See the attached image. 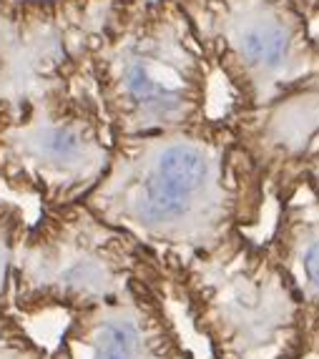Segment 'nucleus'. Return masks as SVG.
Instances as JSON below:
<instances>
[{"label": "nucleus", "instance_id": "f257e3e1", "mask_svg": "<svg viewBox=\"0 0 319 359\" xmlns=\"http://www.w3.org/2000/svg\"><path fill=\"white\" fill-rule=\"evenodd\" d=\"M269 196L264 171L229 116H222L118 138L106 174L83 204L141 241L171 276L236 233L252 231Z\"/></svg>", "mask_w": 319, "mask_h": 359}, {"label": "nucleus", "instance_id": "9b49d317", "mask_svg": "<svg viewBox=\"0 0 319 359\" xmlns=\"http://www.w3.org/2000/svg\"><path fill=\"white\" fill-rule=\"evenodd\" d=\"M13 196L6 186L0 184V311H11L13 264H15L20 241L30 226L23 204L13 201Z\"/></svg>", "mask_w": 319, "mask_h": 359}, {"label": "nucleus", "instance_id": "1a4fd4ad", "mask_svg": "<svg viewBox=\"0 0 319 359\" xmlns=\"http://www.w3.org/2000/svg\"><path fill=\"white\" fill-rule=\"evenodd\" d=\"M236 133L264 171L269 194L319 181V73L257 111H229Z\"/></svg>", "mask_w": 319, "mask_h": 359}, {"label": "nucleus", "instance_id": "f03ea898", "mask_svg": "<svg viewBox=\"0 0 319 359\" xmlns=\"http://www.w3.org/2000/svg\"><path fill=\"white\" fill-rule=\"evenodd\" d=\"M214 73L181 0H128L90 58L93 86L116 138L211 118Z\"/></svg>", "mask_w": 319, "mask_h": 359}, {"label": "nucleus", "instance_id": "7ed1b4c3", "mask_svg": "<svg viewBox=\"0 0 319 359\" xmlns=\"http://www.w3.org/2000/svg\"><path fill=\"white\" fill-rule=\"evenodd\" d=\"M211 359H309L307 311L266 241L247 231L169 276Z\"/></svg>", "mask_w": 319, "mask_h": 359}, {"label": "nucleus", "instance_id": "9d476101", "mask_svg": "<svg viewBox=\"0 0 319 359\" xmlns=\"http://www.w3.org/2000/svg\"><path fill=\"white\" fill-rule=\"evenodd\" d=\"M271 198L277 201V216L266 244L304 304L314 347L319 339V181H292Z\"/></svg>", "mask_w": 319, "mask_h": 359}, {"label": "nucleus", "instance_id": "20e7f679", "mask_svg": "<svg viewBox=\"0 0 319 359\" xmlns=\"http://www.w3.org/2000/svg\"><path fill=\"white\" fill-rule=\"evenodd\" d=\"M131 292L174 297L166 271L141 241L83 201L38 211L13 264L11 309L18 317L73 314Z\"/></svg>", "mask_w": 319, "mask_h": 359}, {"label": "nucleus", "instance_id": "ddd939ff", "mask_svg": "<svg viewBox=\"0 0 319 359\" xmlns=\"http://www.w3.org/2000/svg\"><path fill=\"white\" fill-rule=\"evenodd\" d=\"M312 357H314V359H319V339L314 341V347H312Z\"/></svg>", "mask_w": 319, "mask_h": 359}, {"label": "nucleus", "instance_id": "0eeeda50", "mask_svg": "<svg viewBox=\"0 0 319 359\" xmlns=\"http://www.w3.org/2000/svg\"><path fill=\"white\" fill-rule=\"evenodd\" d=\"M128 0H0V111L90 73V58Z\"/></svg>", "mask_w": 319, "mask_h": 359}, {"label": "nucleus", "instance_id": "423d86ee", "mask_svg": "<svg viewBox=\"0 0 319 359\" xmlns=\"http://www.w3.org/2000/svg\"><path fill=\"white\" fill-rule=\"evenodd\" d=\"M211 66L257 111L319 73V38L297 0H181Z\"/></svg>", "mask_w": 319, "mask_h": 359}, {"label": "nucleus", "instance_id": "f8f14e48", "mask_svg": "<svg viewBox=\"0 0 319 359\" xmlns=\"http://www.w3.org/2000/svg\"><path fill=\"white\" fill-rule=\"evenodd\" d=\"M0 359H55V352L25 330L15 311H0Z\"/></svg>", "mask_w": 319, "mask_h": 359}, {"label": "nucleus", "instance_id": "6e6552de", "mask_svg": "<svg viewBox=\"0 0 319 359\" xmlns=\"http://www.w3.org/2000/svg\"><path fill=\"white\" fill-rule=\"evenodd\" d=\"M171 304L174 297L166 294L131 292L73 311L55 359H201L181 334Z\"/></svg>", "mask_w": 319, "mask_h": 359}, {"label": "nucleus", "instance_id": "39448f33", "mask_svg": "<svg viewBox=\"0 0 319 359\" xmlns=\"http://www.w3.org/2000/svg\"><path fill=\"white\" fill-rule=\"evenodd\" d=\"M116 133L86 76L23 106L0 111V184L41 209L83 201L103 179Z\"/></svg>", "mask_w": 319, "mask_h": 359}]
</instances>
